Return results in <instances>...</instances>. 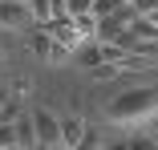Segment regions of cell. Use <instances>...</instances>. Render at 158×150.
<instances>
[{"label":"cell","mask_w":158,"mask_h":150,"mask_svg":"<svg viewBox=\"0 0 158 150\" xmlns=\"http://www.w3.org/2000/svg\"><path fill=\"white\" fill-rule=\"evenodd\" d=\"M102 150H130L126 142H110V146H102Z\"/></svg>","instance_id":"9a60e30c"},{"label":"cell","mask_w":158,"mask_h":150,"mask_svg":"<svg viewBox=\"0 0 158 150\" xmlns=\"http://www.w3.org/2000/svg\"><path fill=\"white\" fill-rule=\"evenodd\" d=\"M33 150H53V146H33Z\"/></svg>","instance_id":"e0dca14e"},{"label":"cell","mask_w":158,"mask_h":150,"mask_svg":"<svg viewBox=\"0 0 158 150\" xmlns=\"http://www.w3.org/2000/svg\"><path fill=\"white\" fill-rule=\"evenodd\" d=\"M28 4V20L37 28H49L57 16H65V0H24Z\"/></svg>","instance_id":"277c9868"},{"label":"cell","mask_w":158,"mask_h":150,"mask_svg":"<svg viewBox=\"0 0 158 150\" xmlns=\"http://www.w3.org/2000/svg\"><path fill=\"white\" fill-rule=\"evenodd\" d=\"M28 49H33V57H41V61H49V65H53V61H69V57H73V53H65V49H61V45L45 33V28H37V33H33Z\"/></svg>","instance_id":"5b68a950"},{"label":"cell","mask_w":158,"mask_h":150,"mask_svg":"<svg viewBox=\"0 0 158 150\" xmlns=\"http://www.w3.org/2000/svg\"><path fill=\"white\" fill-rule=\"evenodd\" d=\"M16 146V130L12 126H0V150H12Z\"/></svg>","instance_id":"4fadbf2b"},{"label":"cell","mask_w":158,"mask_h":150,"mask_svg":"<svg viewBox=\"0 0 158 150\" xmlns=\"http://www.w3.org/2000/svg\"><path fill=\"white\" fill-rule=\"evenodd\" d=\"M0 102H4V94H0Z\"/></svg>","instance_id":"ac0fdd59"},{"label":"cell","mask_w":158,"mask_h":150,"mask_svg":"<svg viewBox=\"0 0 158 150\" xmlns=\"http://www.w3.org/2000/svg\"><path fill=\"white\" fill-rule=\"evenodd\" d=\"M12 130H16V146L20 150H33L37 146V126H33V110H24L16 122H12Z\"/></svg>","instance_id":"52a82bcc"},{"label":"cell","mask_w":158,"mask_h":150,"mask_svg":"<svg viewBox=\"0 0 158 150\" xmlns=\"http://www.w3.org/2000/svg\"><path fill=\"white\" fill-rule=\"evenodd\" d=\"M12 150H20V146H12Z\"/></svg>","instance_id":"d6986e66"},{"label":"cell","mask_w":158,"mask_h":150,"mask_svg":"<svg viewBox=\"0 0 158 150\" xmlns=\"http://www.w3.org/2000/svg\"><path fill=\"white\" fill-rule=\"evenodd\" d=\"M20 114H24V110H20V102H16V98H4V102H0V126H12Z\"/></svg>","instance_id":"30bf717a"},{"label":"cell","mask_w":158,"mask_h":150,"mask_svg":"<svg viewBox=\"0 0 158 150\" xmlns=\"http://www.w3.org/2000/svg\"><path fill=\"white\" fill-rule=\"evenodd\" d=\"M45 33H49L61 49H65V53H77V49L85 45V37H81V28H77V20H73V16H57V20L45 28Z\"/></svg>","instance_id":"7a4b0ae2"},{"label":"cell","mask_w":158,"mask_h":150,"mask_svg":"<svg viewBox=\"0 0 158 150\" xmlns=\"http://www.w3.org/2000/svg\"><path fill=\"white\" fill-rule=\"evenodd\" d=\"M81 138H85V122L81 118H65L61 122V150H77Z\"/></svg>","instance_id":"ba28073f"},{"label":"cell","mask_w":158,"mask_h":150,"mask_svg":"<svg viewBox=\"0 0 158 150\" xmlns=\"http://www.w3.org/2000/svg\"><path fill=\"white\" fill-rule=\"evenodd\" d=\"M150 118H158V85L122 89L118 98L106 102V122H114V126H138Z\"/></svg>","instance_id":"6da1fadb"},{"label":"cell","mask_w":158,"mask_h":150,"mask_svg":"<svg viewBox=\"0 0 158 150\" xmlns=\"http://www.w3.org/2000/svg\"><path fill=\"white\" fill-rule=\"evenodd\" d=\"M146 20H150V24L158 28V8H154V12H146Z\"/></svg>","instance_id":"2e32d148"},{"label":"cell","mask_w":158,"mask_h":150,"mask_svg":"<svg viewBox=\"0 0 158 150\" xmlns=\"http://www.w3.org/2000/svg\"><path fill=\"white\" fill-rule=\"evenodd\" d=\"M98 0H65V16H89Z\"/></svg>","instance_id":"8fae6325"},{"label":"cell","mask_w":158,"mask_h":150,"mask_svg":"<svg viewBox=\"0 0 158 150\" xmlns=\"http://www.w3.org/2000/svg\"><path fill=\"white\" fill-rule=\"evenodd\" d=\"M126 146H130V150H158V138H150V134H134Z\"/></svg>","instance_id":"7c38bea8"},{"label":"cell","mask_w":158,"mask_h":150,"mask_svg":"<svg viewBox=\"0 0 158 150\" xmlns=\"http://www.w3.org/2000/svg\"><path fill=\"white\" fill-rule=\"evenodd\" d=\"M130 8H134V16H146V12H154V8H158V0H134Z\"/></svg>","instance_id":"5bb4252c"},{"label":"cell","mask_w":158,"mask_h":150,"mask_svg":"<svg viewBox=\"0 0 158 150\" xmlns=\"http://www.w3.org/2000/svg\"><path fill=\"white\" fill-rule=\"evenodd\" d=\"M33 126H37V146L61 150V122H57L49 110H33Z\"/></svg>","instance_id":"3957f363"},{"label":"cell","mask_w":158,"mask_h":150,"mask_svg":"<svg viewBox=\"0 0 158 150\" xmlns=\"http://www.w3.org/2000/svg\"><path fill=\"white\" fill-rule=\"evenodd\" d=\"M73 57H77L85 69H98V65H102V45H98V41H89V45H81Z\"/></svg>","instance_id":"9c48e42d"},{"label":"cell","mask_w":158,"mask_h":150,"mask_svg":"<svg viewBox=\"0 0 158 150\" xmlns=\"http://www.w3.org/2000/svg\"><path fill=\"white\" fill-rule=\"evenodd\" d=\"M33 20H28V4L24 0H0V28H28Z\"/></svg>","instance_id":"8992f818"}]
</instances>
